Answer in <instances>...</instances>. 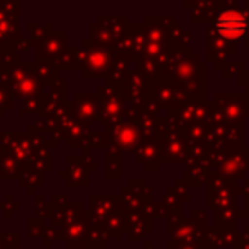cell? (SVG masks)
I'll return each mask as SVG.
<instances>
[{"instance_id": "obj_1", "label": "cell", "mask_w": 249, "mask_h": 249, "mask_svg": "<svg viewBox=\"0 0 249 249\" xmlns=\"http://www.w3.org/2000/svg\"><path fill=\"white\" fill-rule=\"evenodd\" d=\"M244 28H246L244 19L241 16L234 14V12L222 16L217 22V29L225 38H239L242 35V31H244Z\"/></svg>"}]
</instances>
